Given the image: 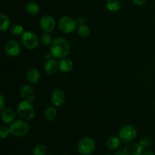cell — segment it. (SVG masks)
I'll list each match as a JSON object with an SVG mask.
<instances>
[{"mask_svg":"<svg viewBox=\"0 0 155 155\" xmlns=\"http://www.w3.org/2000/svg\"><path fill=\"white\" fill-rule=\"evenodd\" d=\"M65 94L62 90L55 89L51 94V103L55 106H61L65 102Z\"/></svg>","mask_w":155,"mask_h":155,"instance_id":"obj_10","label":"cell"},{"mask_svg":"<svg viewBox=\"0 0 155 155\" xmlns=\"http://www.w3.org/2000/svg\"><path fill=\"white\" fill-rule=\"evenodd\" d=\"M104 155H111V154H109V153H106V154H104Z\"/></svg>","mask_w":155,"mask_h":155,"instance_id":"obj_33","label":"cell"},{"mask_svg":"<svg viewBox=\"0 0 155 155\" xmlns=\"http://www.w3.org/2000/svg\"><path fill=\"white\" fill-rule=\"evenodd\" d=\"M17 112L21 119L24 121H30L35 116V109L32 102L28 100H23L18 105Z\"/></svg>","mask_w":155,"mask_h":155,"instance_id":"obj_2","label":"cell"},{"mask_svg":"<svg viewBox=\"0 0 155 155\" xmlns=\"http://www.w3.org/2000/svg\"><path fill=\"white\" fill-rule=\"evenodd\" d=\"M143 147L140 144L137 143H129L125 146L124 150L126 155H142Z\"/></svg>","mask_w":155,"mask_h":155,"instance_id":"obj_11","label":"cell"},{"mask_svg":"<svg viewBox=\"0 0 155 155\" xmlns=\"http://www.w3.org/2000/svg\"><path fill=\"white\" fill-rule=\"evenodd\" d=\"M45 73L48 75H54L59 70V64L55 59H51L46 61L44 66Z\"/></svg>","mask_w":155,"mask_h":155,"instance_id":"obj_12","label":"cell"},{"mask_svg":"<svg viewBox=\"0 0 155 155\" xmlns=\"http://www.w3.org/2000/svg\"><path fill=\"white\" fill-rule=\"evenodd\" d=\"M5 52L11 57H16L21 53V49L20 44L16 40H9L5 45Z\"/></svg>","mask_w":155,"mask_h":155,"instance_id":"obj_9","label":"cell"},{"mask_svg":"<svg viewBox=\"0 0 155 155\" xmlns=\"http://www.w3.org/2000/svg\"><path fill=\"white\" fill-rule=\"evenodd\" d=\"M20 94L24 100L30 102L34 101V91H33V88L30 87V85H23L20 90Z\"/></svg>","mask_w":155,"mask_h":155,"instance_id":"obj_13","label":"cell"},{"mask_svg":"<svg viewBox=\"0 0 155 155\" xmlns=\"http://www.w3.org/2000/svg\"><path fill=\"white\" fill-rule=\"evenodd\" d=\"M11 134V131L9 127L8 128L7 126H2L0 128V137L2 138H5Z\"/></svg>","mask_w":155,"mask_h":155,"instance_id":"obj_26","label":"cell"},{"mask_svg":"<svg viewBox=\"0 0 155 155\" xmlns=\"http://www.w3.org/2000/svg\"><path fill=\"white\" fill-rule=\"evenodd\" d=\"M136 135H137V131L136 128L131 125L124 126V127L121 128L119 132V138H120L121 141L126 143L131 142L136 138Z\"/></svg>","mask_w":155,"mask_h":155,"instance_id":"obj_7","label":"cell"},{"mask_svg":"<svg viewBox=\"0 0 155 155\" xmlns=\"http://www.w3.org/2000/svg\"><path fill=\"white\" fill-rule=\"evenodd\" d=\"M70 43L64 37L55 38L50 45V53L54 59H62L66 58L70 53Z\"/></svg>","mask_w":155,"mask_h":155,"instance_id":"obj_1","label":"cell"},{"mask_svg":"<svg viewBox=\"0 0 155 155\" xmlns=\"http://www.w3.org/2000/svg\"><path fill=\"white\" fill-rule=\"evenodd\" d=\"M10 32L15 36H18V35H22L24 33V27L18 24H15L10 27Z\"/></svg>","mask_w":155,"mask_h":155,"instance_id":"obj_24","label":"cell"},{"mask_svg":"<svg viewBox=\"0 0 155 155\" xmlns=\"http://www.w3.org/2000/svg\"><path fill=\"white\" fill-rule=\"evenodd\" d=\"M53 40L51 38V36L49 34V33H44L41 35L40 38H39V42L43 46H48L51 45V43H52Z\"/></svg>","mask_w":155,"mask_h":155,"instance_id":"obj_23","label":"cell"},{"mask_svg":"<svg viewBox=\"0 0 155 155\" xmlns=\"http://www.w3.org/2000/svg\"><path fill=\"white\" fill-rule=\"evenodd\" d=\"M25 9L27 13L30 15H37V14H39V11H40V8H39V5L36 2H33L27 3Z\"/></svg>","mask_w":155,"mask_h":155,"instance_id":"obj_20","label":"cell"},{"mask_svg":"<svg viewBox=\"0 0 155 155\" xmlns=\"http://www.w3.org/2000/svg\"><path fill=\"white\" fill-rule=\"evenodd\" d=\"M0 21H1V24H0V30L2 31H6L10 27V19L7 15L2 14L0 15Z\"/></svg>","mask_w":155,"mask_h":155,"instance_id":"obj_22","label":"cell"},{"mask_svg":"<svg viewBox=\"0 0 155 155\" xmlns=\"http://www.w3.org/2000/svg\"><path fill=\"white\" fill-rule=\"evenodd\" d=\"M21 43L27 50H34L39 46V40L34 33L31 31H24L21 35Z\"/></svg>","mask_w":155,"mask_h":155,"instance_id":"obj_5","label":"cell"},{"mask_svg":"<svg viewBox=\"0 0 155 155\" xmlns=\"http://www.w3.org/2000/svg\"><path fill=\"white\" fill-rule=\"evenodd\" d=\"M57 116V110L53 106H48L44 112V118L48 122H52Z\"/></svg>","mask_w":155,"mask_h":155,"instance_id":"obj_18","label":"cell"},{"mask_svg":"<svg viewBox=\"0 0 155 155\" xmlns=\"http://www.w3.org/2000/svg\"><path fill=\"white\" fill-rule=\"evenodd\" d=\"M58 64L59 70L63 73L70 72L72 70L73 66H74V63H73L72 61L68 58H64V59H61Z\"/></svg>","mask_w":155,"mask_h":155,"instance_id":"obj_15","label":"cell"},{"mask_svg":"<svg viewBox=\"0 0 155 155\" xmlns=\"http://www.w3.org/2000/svg\"><path fill=\"white\" fill-rule=\"evenodd\" d=\"M27 79L30 83L35 84L39 81L40 78V73L39 70L36 68H31L27 71Z\"/></svg>","mask_w":155,"mask_h":155,"instance_id":"obj_16","label":"cell"},{"mask_svg":"<svg viewBox=\"0 0 155 155\" xmlns=\"http://www.w3.org/2000/svg\"><path fill=\"white\" fill-rule=\"evenodd\" d=\"M142 155H155V154L151 151H145V152H143Z\"/></svg>","mask_w":155,"mask_h":155,"instance_id":"obj_32","label":"cell"},{"mask_svg":"<svg viewBox=\"0 0 155 155\" xmlns=\"http://www.w3.org/2000/svg\"><path fill=\"white\" fill-rule=\"evenodd\" d=\"M33 155H46V148L42 144L35 146L33 150Z\"/></svg>","mask_w":155,"mask_h":155,"instance_id":"obj_25","label":"cell"},{"mask_svg":"<svg viewBox=\"0 0 155 155\" xmlns=\"http://www.w3.org/2000/svg\"><path fill=\"white\" fill-rule=\"evenodd\" d=\"M154 106H155V103H154Z\"/></svg>","mask_w":155,"mask_h":155,"instance_id":"obj_35","label":"cell"},{"mask_svg":"<svg viewBox=\"0 0 155 155\" xmlns=\"http://www.w3.org/2000/svg\"><path fill=\"white\" fill-rule=\"evenodd\" d=\"M76 22H77V26L81 25V24H85V19L82 17H78L76 20Z\"/></svg>","mask_w":155,"mask_h":155,"instance_id":"obj_28","label":"cell"},{"mask_svg":"<svg viewBox=\"0 0 155 155\" xmlns=\"http://www.w3.org/2000/svg\"><path fill=\"white\" fill-rule=\"evenodd\" d=\"M106 8L111 12H117L120 9L121 5L119 0H107Z\"/></svg>","mask_w":155,"mask_h":155,"instance_id":"obj_19","label":"cell"},{"mask_svg":"<svg viewBox=\"0 0 155 155\" xmlns=\"http://www.w3.org/2000/svg\"><path fill=\"white\" fill-rule=\"evenodd\" d=\"M115 155H126L124 150H117L115 153Z\"/></svg>","mask_w":155,"mask_h":155,"instance_id":"obj_31","label":"cell"},{"mask_svg":"<svg viewBox=\"0 0 155 155\" xmlns=\"http://www.w3.org/2000/svg\"><path fill=\"white\" fill-rule=\"evenodd\" d=\"M77 31L79 36H80L81 37H87L90 34V29H89V26L85 24L77 26Z\"/></svg>","mask_w":155,"mask_h":155,"instance_id":"obj_21","label":"cell"},{"mask_svg":"<svg viewBox=\"0 0 155 155\" xmlns=\"http://www.w3.org/2000/svg\"><path fill=\"white\" fill-rule=\"evenodd\" d=\"M59 30L64 33H71L77 30L76 20L70 16H63L58 21Z\"/></svg>","mask_w":155,"mask_h":155,"instance_id":"obj_6","label":"cell"},{"mask_svg":"<svg viewBox=\"0 0 155 155\" xmlns=\"http://www.w3.org/2000/svg\"><path fill=\"white\" fill-rule=\"evenodd\" d=\"M1 97V106H0V110L2 111L5 109V99L3 95H0Z\"/></svg>","mask_w":155,"mask_h":155,"instance_id":"obj_30","label":"cell"},{"mask_svg":"<svg viewBox=\"0 0 155 155\" xmlns=\"http://www.w3.org/2000/svg\"><path fill=\"white\" fill-rule=\"evenodd\" d=\"M133 2L137 5H142L146 3L147 0H133Z\"/></svg>","mask_w":155,"mask_h":155,"instance_id":"obj_29","label":"cell"},{"mask_svg":"<svg viewBox=\"0 0 155 155\" xmlns=\"http://www.w3.org/2000/svg\"><path fill=\"white\" fill-rule=\"evenodd\" d=\"M63 155H68V154H63Z\"/></svg>","mask_w":155,"mask_h":155,"instance_id":"obj_34","label":"cell"},{"mask_svg":"<svg viewBox=\"0 0 155 155\" xmlns=\"http://www.w3.org/2000/svg\"><path fill=\"white\" fill-rule=\"evenodd\" d=\"M120 138L119 137L116 136H110L106 141V145L109 149L114 150L120 145Z\"/></svg>","mask_w":155,"mask_h":155,"instance_id":"obj_17","label":"cell"},{"mask_svg":"<svg viewBox=\"0 0 155 155\" xmlns=\"http://www.w3.org/2000/svg\"><path fill=\"white\" fill-rule=\"evenodd\" d=\"M95 148V141L90 137L81 138L77 145V149L82 155H89Z\"/></svg>","mask_w":155,"mask_h":155,"instance_id":"obj_4","label":"cell"},{"mask_svg":"<svg viewBox=\"0 0 155 155\" xmlns=\"http://www.w3.org/2000/svg\"><path fill=\"white\" fill-rule=\"evenodd\" d=\"M11 134L16 137L25 136L29 132V125L24 120H15L11 123L10 126Z\"/></svg>","mask_w":155,"mask_h":155,"instance_id":"obj_3","label":"cell"},{"mask_svg":"<svg viewBox=\"0 0 155 155\" xmlns=\"http://www.w3.org/2000/svg\"><path fill=\"white\" fill-rule=\"evenodd\" d=\"M1 118L2 119L3 122L5 123V124L12 123L15 121V113L12 108H5V109L2 111Z\"/></svg>","mask_w":155,"mask_h":155,"instance_id":"obj_14","label":"cell"},{"mask_svg":"<svg viewBox=\"0 0 155 155\" xmlns=\"http://www.w3.org/2000/svg\"><path fill=\"white\" fill-rule=\"evenodd\" d=\"M39 25H40L41 29L45 33H50V32H52L55 28V20L51 15H44L40 19Z\"/></svg>","mask_w":155,"mask_h":155,"instance_id":"obj_8","label":"cell"},{"mask_svg":"<svg viewBox=\"0 0 155 155\" xmlns=\"http://www.w3.org/2000/svg\"><path fill=\"white\" fill-rule=\"evenodd\" d=\"M139 144L143 148H145V147H148L151 145V141L148 138H143L142 139H141Z\"/></svg>","mask_w":155,"mask_h":155,"instance_id":"obj_27","label":"cell"}]
</instances>
